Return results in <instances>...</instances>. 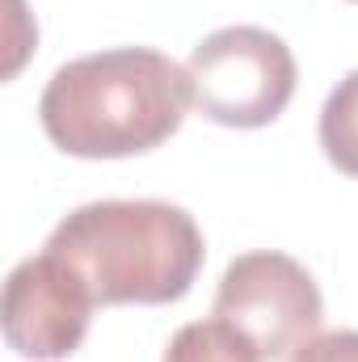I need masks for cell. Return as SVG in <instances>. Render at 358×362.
I'll return each mask as SVG.
<instances>
[{
    "mask_svg": "<svg viewBox=\"0 0 358 362\" xmlns=\"http://www.w3.org/2000/svg\"><path fill=\"white\" fill-rule=\"evenodd\" d=\"M190 105V76L165 51L114 47L64 64L38 97V122L68 156L118 160L178 135Z\"/></svg>",
    "mask_w": 358,
    "mask_h": 362,
    "instance_id": "1",
    "label": "cell"
},
{
    "mask_svg": "<svg viewBox=\"0 0 358 362\" xmlns=\"http://www.w3.org/2000/svg\"><path fill=\"white\" fill-rule=\"evenodd\" d=\"M42 249L81 274L101 308L178 303L207 257L194 215L161 198L85 202L55 223Z\"/></svg>",
    "mask_w": 358,
    "mask_h": 362,
    "instance_id": "2",
    "label": "cell"
},
{
    "mask_svg": "<svg viewBox=\"0 0 358 362\" xmlns=\"http://www.w3.org/2000/svg\"><path fill=\"white\" fill-rule=\"evenodd\" d=\"M202 118L236 131L270 127L295 97V55L262 25H224L207 34L185 64Z\"/></svg>",
    "mask_w": 358,
    "mask_h": 362,
    "instance_id": "3",
    "label": "cell"
},
{
    "mask_svg": "<svg viewBox=\"0 0 358 362\" xmlns=\"http://www.w3.org/2000/svg\"><path fill=\"white\" fill-rule=\"evenodd\" d=\"M211 316L241 329L266 362H278L291 358L308 337H316L325 299H321L316 278L295 257L258 249V253H241L236 262H228Z\"/></svg>",
    "mask_w": 358,
    "mask_h": 362,
    "instance_id": "4",
    "label": "cell"
},
{
    "mask_svg": "<svg viewBox=\"0 0 358 362\" xmlns=\"http://www.w3.org/2000/svg\"><path fill=\"white\" fill-rule=\"evenodd\" d=\"M93 291L64 257L42 249L17 262L4 282V341L30 362H64L81 350L93 320Z\"/></svg>",
    "mask_w": 358,
    "mask_h": 362,
    "instance_id": "5",
    "label": "cell"
},
{
    "mask_svg": "<svg viewBox=\"0 0 358 362\" xmlns=\"http://www.w3.org/2000/svg\"><path fill=\"white\" fill-rule=\"evenodd\" d=\"M165 362H266L258 354V346L232 329L228 320L211 316V320H194L181 325L165 350Z\"/></svg>",
    "mask_w": 358,
    "mask_h": 362,
    "instance_id": "6",
    "label": "cell"
},
{
    "mask_svg": "<svg viewBox=\"0 0 358 362\" xmlns=\"http://www.w3.org/2000/svg\"><path fill=\"white\" fill-rule=\"evenodd\" d=\"M321 148L333 169L358 177V68L321 105Z\"/></svg>",
    "mask_w": 358,
    "mask_h": 362,
    "instance_id": "7",
    "label": "cell"
},
{
    "mask_svg": "<svg viewBox=\"0 0 358 362\" xmlns=\"http://www.w3.org/2000/svg\"><path fill=\"white\" fill-rule=\"evenodd\" d=\"M291 362H358V329H333L308 337Z\"/></svg>",
    "mask_w": 358,
    "mask_h": 362,
    "instance_id": "8",
    "label": "cell"
},
{
    "mask_svg": "<svg viewBox=\"0 0 358 362\" xmlns=\"http://www.w3.org/2000/svg\"><path fill=\"white\" fill-rule=\"evenodd\" d=\"M354 4H358V0H354Z\"/></svg>",
    "mask_w": 358,
    "mask_h": 362,
    "instance_id": "9",
    "label": "cell"
}]
</instances>
